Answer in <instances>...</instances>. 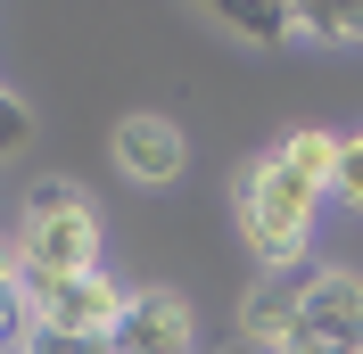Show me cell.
<instances>
[{"label":"cell","mask_w":363,"mask_h":354,"mask_svg":"<svg viewBox=\"0 0 363 354\" xmlns=\"http://www.w3.org/2000/svg\"><path fill=\"white\" fill-rule=\"evenodd\" d=\"M297 297H306L297 272H264V280L248 288V338H256V346L281 354V338H289V321H297Z\"/></svg>","instance_id":"obj_7"},{"label":"cell","mask_w":363,"mask_h":354,"mask_svg":"<svg viewBox=\"0 0 363 354\" xmlns=\"http://www.w3.org/2000/svg\"><path fill=\"white\" fill-rule=\"evenodd\" d=\"M17 272L25 280H83L99 272V206L74 181H42L17 222Z\"/></svg>","instance_id":"obj_2"},{"label":"cell","mask_w":363,"mask_h":354,"mask_svg":"<svg viewBox=\"0 0 363 354\" xmlns=\"http://www.w3.org/2000/svg\"><path fill=\"white\" fill-rule=\"evenodd\" d=\"M0 354H17V346H9V338H0Z\"/></svg>","instance_id":"obj_12"},{"label":"cell","mask_w":363,"mask_h":354,"mask_svg":"<svg viewBox=\"0 0 363 354\" xmlns=\"http://www.w3.org/2000/svg\"><path fill=\"white\" fill-rule=\"evenodd\" d=\"M25 132H33L25 99H17V91H0V156H17V149H25Z\"/></svg>","instance_id":"obj_11"},{"label":"cell","mask_w":363,"mask_h":354,"mask_svg":"<svg viewBox=\"0 0 363 354\" xmlns=\"http://www.w3.org/2000/svg\"><path fill=\"white\" fill-rule=\"evenodd\" d=\"M124 297L108 272H83V280H25V313L42 338H74V346H108L116 321H124Z\"/></svg>","instance_id":"obj_3"},{"label":"cell","mask_w":363,"mask_h":354,"mask_svg":"<svg viewBox=\"0 0 363 354\" xmlns=\"http://www.w3.org/2000/svg\"><path fill=\"white\" fill-rule=\"evenodd\" d=\"M108 156H116V173H124V181H140V190H165V181H182V165H190V140H182L174 115L140 108V115H124V124H116Z\"/></svg>","instance_id":"obj_5"},{"label":"cell","mask_w":363,"mask_h":354,"mask_svg":"<svg viewBox=\"0 0 363 354\" xmlns=\"http://www.w3.org/2000/svg\"><path fill=\"white\" fill-rule=\"evenodd\" d=\"M330 198H339L347 215H363V132L339 149V190H330Z\"/></svg>","instance_id":"obj_10"},{"label":"cell","mask_w":363,"mask_h":354,"mask_svg":"<svg viewBox=\"0 0 363 354\" xmlns=\"http://www.w3.org/2000/svg\"><path fill=\"white\" fill-rule=\"evenodd\" d=\"M240 42H297V8H206Z\"/></svg>","instance_id":"obj_9"},{"label":"cell","mask_w":363,"mask_h":354,"mask_svg":"<svg viewBox=\"0 0 363 354\" xmlns=\"http://www.w3.org/2000/svg\"><path fill=\"white\" fill-rule=\"evenodd\" d=\"M199 330H190V305L174 288H133L124 297V321H116L108 354H190Z\"/></svg>","instance_id":"obj_6"},{"label":"cell","mask_w":363,"mask_h":354,"mask_svg":"<svg viewBox=\"0 0 363 354\" xmlns=\"http://www.w3.org/2000/svg\"><path fill=\"white\" fill-rule=\"evenodd\" d=\"M281 354H363V280L355 272H314L306 280Z\"/></svg>","instance_id":"obj_4"},{"label":"cell","mask_w":363,"mask_h":354,"mask_svg":"<svg viewBox=\"0 0 363 354\" xmlns=\"http://www.w3.org/2000/svg\"><path fill=\"white\" fill-rule=\"evenodd\" d=\"M322 206H330V190H314V181L297 173L281 149H264L248 173L231 181L240 239L256 247V264H264V272H297V256H306L314 231H322Z\"/></svg>","instance_id":"obj_1"},{"label":"cell","mask_w":363,"mask_h":354,"mask_svg":"<svg viewBox=\"0 0 363 354\" xmlns=\"http://www.w3.org/2000/svg\"><path fill=\"white\" fill-rule=\"evenodd\" d=\"M272 149L289 156V165H297V173H306V181H314V190H339V149H347L339 132H322V124H306V132L272 140Z\"/></svg>","instance_id":"obj_8"}]
</instances>
